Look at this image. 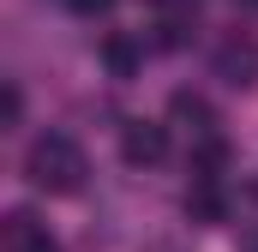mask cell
Instances as JSON below:
<instances>
[{"instance_id":"cell-1","label":"cell","mask_w":258,"mask_h":252,"mask_svg":"<svg viewBox=\"0 0 258 252\" xmlns=\"http://www.w3.org/2000/svg\"><path fill=\"white\" fill-rule=\"evenodd\" d=\"M24 174H30V186H36V192L66 198V192L84 186V150H78L66 132H42V138L30 144V156H24Z\"/></svg>"},{"instance_id":"cell-2","label":"cell","mask_w":258,"mask_h":252,"mask_svg":"<svg viewBox=\"0 0 258 252\" xmlns=\"http://www.w3.org/2000/svg\"><path fill=\"white\" fill-rule=\"evenodd\" d=\"M216 78H222L228 90H246L258 78V42L252 36H228V42L216 48Z\"/></svg>"},{"instance_id":"cell-3","label":"cell","mask_w":258,"mask_h":252,"mask_svg":"<svg viewBox=\"0 0 258 252\" xmlns=\"http://www.w3.org/2000/svg\"><path fill=\"white\" fill-rule=\"evenodd\" d=\"M120 156H126L132 168L162 162V156H168V126H156V120H132L126 132H120Z\"/></svg>"},{"instance_id":"cell-4","label":"cell","mask_w":258,"mask_h":252,"mask_svg":"<svg viewBox=\"0 0 258 252\" xmlns=\"http://www.w3.org/2000/svg\"><path fill=\"white\" fill-rule=\"evenodd\" d=\"M6 252H60V246H54L48 228H36L30 210H12L6 216Z\"/></svg>"},{"instance_id":"cell-5","label":"cell","mask_w":258,"mask_h":252,"mask_svg":"<svg viewBox=\"0 0 258 252\" xmlns=\"http://www.w3.org/2000/svg\"><path fill=\"white\" fill-rule=\"evenodd\" d=\"M102 66H108L114 78H132V72L144 66V42L126 36V30H108V36H102Z\"/></svg>"},{"instance_id":"cell-6","label":"cell","mask_w":258,"mask_h":252,"mask_svg":"<svg viewBox=\"0 0 258 252\" xmlns=\"http://www.w3.org/2000/svg\"><path fill=\"white\" fill-rule=\"evenodd\" d=\"M228 168V144L216 138V132H198V144H192V174L198 180H216Z\"/></svg>"},{"instance_id":"cell-7","label":"cell","mask_w":258,"mask_h":252,"mask_svg":"<svg viewBox=\"0 0 258 252\" xmlns=\"http://www.w3.org/2000/svg\"><path fill=\"white\" fill-rule=\"evenodd\" d=\"M186 216H192V222H222V216H228V198L216 192V180H198V186L186 192Z\"/></svg>"},{"instance_id":"cell-8","label":"cell","mask_w":258,"mask_h":252,"mask_svg":"<svg viewBox=\"0 0 258 252\" xmlns=\"http://www.w3.org/2000/svg\"><path fill=\"white\" fill-rule=\"evenodd\" d=\"M168 114H174V120H186L192 132H210V126H216V114H210V102H204V96H192V90H174Z\"/></svg>"},{"instance_id":"cell-9","label":"cell","mask_w":258,"mask_h":252,"mask_svg":"<svg viewBox=\"0 0 258 252\" xmlns=\"http://www.w3.org/2000/svg\"><path fill=\"white\" fill-rule=\"evenodd\" d=\"M18 114H24V96H18V84H6V96H0V120L18 126Z\"/></svg>"},{"instance_id":"cell-10","label":"cell","mask_w":258,"mask_h":252,"mask_svg":"<svg viewBox=\"0 0 258 252\" xmlns=\"http://www.w3.org/2000/svg\"><path fill=\"white\" fill-rule=\"evenodd\" d=\"M78 18H102V12H114V0H66Z\"/></svg>"},{"instance_id":"cell-11","label":"cell","mask_w":258,"mask_h":252,"mask_svg":"<svg viewBox=\"0 0 258 252\" xmlns=\"http://www.w3.org/2000/svg\"><path fill=\"white\" fill-rule=\"evenodd\" d=\"M156 6H192V0H156Z\"/></svg>"},{"instance_id":"cell-12","label":"cell","mask_w":258,"mask_h":252,"mask_svg":"<svg viewBox=\"0 0 258 252\" xmlns=\"http://www.w3.org/2000/svg\"><path fill=\"white\" fill-rule=\"evenodd\" d=\"M240 6H246V12H258V0H240Z\"/></svg>"},{"instance_id":"cell-13","label":"cell","mask_w":258,"mask_h":252,"mask_svg":"<svg viewBox=\"0 0 258 252\" xmlns=\"http://www.w3.org/2000/svg\"><path fill=\"white\" fill-rule=\"evenodd\" d=\"M252 192H258V186H252Z\"/></svg>"}]
</instances>
